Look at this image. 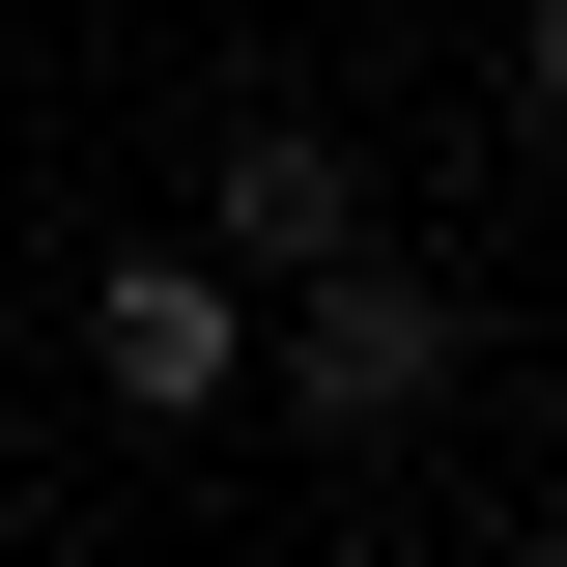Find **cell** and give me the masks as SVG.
<instances>
[{
  "label": "cell",
  "mask_w": 567,
  "mask_h": 567,
  "mask_svg": "<svg viewBox=\"0 0 567 567\" xmlns=\"http://www.w3.org/2000/svg\"><path fill=\"white\" fill-rule=\"evenodd\" d=\"M199 256H227V284H312V256H369V142H312V114H256V142L199 171Z\"/></svg>",
  "instance_id": "obj_3"
},
{
  "label": "cell",
  "mask_w": 567,
  "mask_h": 567,
  "mask_svg": "<svg viewBox=\"0 0 567 567\" xmlns=\"http://www.w3.org/2000/svg\"><path fill=\"white\" fill-rule=\"evenodd\" d=\"M454 369H483V312H454L425 256H312L284 341H256V398L312 425V454H398V425H454Z\"/></svg>",
  "instance_id": "obj_1"
},
{
  "label": "cell",
  "mask_w": 567,
  "mask_h": 567,
  "mask_svg": "<svg viewBox=\"0 0 567 567\" xmlns=\"http://www.w3.org/2000/svg\"><path fill=\"white\" fill-rule=\"evenodd\" d=\"M511 142H567V0H511Z\"/></svg>",
  "instance_id": "obj_4"
},
{
  "label": "cell",
  "mask_w": 567,
  "mask_h": 567,
  "mask_svg": "<svg viewBox=\"0 0 567 567\" xmlns=\"http://www.w3.org/2000/svg\"><path fill=\"white\" fill-rule=\"evenodd\" d=\"M85 398H114V425H227V398H256V284H227V256H114V284H85Z\"/></svg>",
  "instance_id": "obj_2"
}]
</instances>
